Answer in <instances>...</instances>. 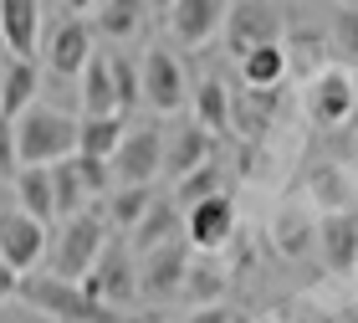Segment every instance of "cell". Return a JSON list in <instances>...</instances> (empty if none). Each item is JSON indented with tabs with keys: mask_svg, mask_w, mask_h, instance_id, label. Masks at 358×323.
<instances>
[{
	"mask_svg": "<svg viewBox=\"0 0 358 323\" xmlns=\"http://www.w3.org/2000/svg\"><path fill=\"white\" fill-rule=\"evenodd\" d=\"M231 236H236V200L225 190L185 211V241L194 252H220Z\"/></svg>",
	"mask_w": 358,
	"mask_h": 323,
	"instance_id": "11",
	"label": "cell"
},
{
	"mask_svg": "<svg viewBox=\"0 0 358 323\" xmlns=\"http://www.w3.org/2000/svg\"><path fill=\"white\" fill-rule=\"evenodd\" d=\"M338 6H358V0H338Z\"/></svg>",
	"mask_w": 358,
	"mask_h": 323,
	"instance_id": "40",
	"label": "cell"
},
{
	"mask_svg": "<svg viewBox=\"0 0 358 323\" xmlns=\"http://www.w3.org/2000/svg\"><path fill=\"white\" fill-rule=\"evenodd\" d=\"M21 272H15L10 262H6V256H0V303H10V298H21Z\"/></svg>",
	"mask_w": 358,
	"mask_h": 323,
	"instance_id": "35",
	"label": "cell"
},
{
	"mask_svg": "<svg viewBox=\"0 0 358 323\" xmlns=\"http://www.w3.org/2000/svg\"><path fill=\"white\" fill-rule=\"evenodd\" d=\"M83 144V113H62L52 103H31L21 118H15V149H21V165H62V159L77 154Z\"/></svg>",
	"mask_w": 358,
	"mask_h": 323,
	"instance_id": "2",
	"label": "cell"
},
{
	"mask_svg": "<svg viewBox=\"0 0 358 323\" xmlns=\"http://www.w3.org/2000/svg\"><path fill=\"white\" fill-rule=\"evenodd\" d=\"M164 15H169V36L179 46H205L231 21V0H174Z\"/></svg>",
	"mask_w": 358,
	"mask_h": 323,
	"instance_id": "9",
	"label": "cell"
},
{
	"mask_svg": "<svg viewBox=\"0 0 358 323\" xmlns=\"http://www.w3.org/2000/svg\"><path fill=\"white\" fill-rule=\"evenodd\" d=\"M282 36V15H276V6H266V0H236L231 6V21H225V41H231L236 62L256 52V46H266Z\"/></svg>",
	"mask_w": 358,
	"mask_h": 323,
	"instance_id": "10",
	"label": "cell"
},
{
	"mask_svg": "<svg viewBox=\"0 0 358 323\" xmlns=\"http://www.w3.org/2000/svg\"><path fill=\"white\" fill-rule=\"evenodd\" d=\"M276 241H282L287 252H302V241H307V226H297V221L287 226V221H282V226H276Z\"/></svg>",
	"mask_w": 358,
	"mask_h": 323,
	"instance_id": "36",
	"label": "cell"
},
{
	"mask_svg": "<svg viewBox=\"0 0 358 323\" xmlns=\"http://www.w3.org/2000/svg\"><path fill=\"white\" fill-rule=\"evenodd\" d=\"M241 77H246V88H276L287 77L282 41H266V46H256V52H246L241 57Z\"/></svg>",
	"mask_w": 358,
	"mask_h": 323,
	"instance_id": "25",
	"label": "cell"
},
{
	"mask_svg": "<svg viewBox=\"0 0 358 323\" xmlns=\"http://www.w3.org/2000/svg\"><path fill=\"white\" fill-rule=\"evenodd\" d=\"M36 92H41V67L31 57H6V67H0V118L15 123L31 103H41Z\"/></svg>",
	"mask_w": 358,
	"mask_h": 323,
	"instance_id": "15",
	"label": "cell"
},
{
	"mask_svg": "<svg viewBox=\"0 0 358 323\" xmlns=\"http://www.w3.org/2000/svg\"><path fill=\"white\" fill-rule=\"evenodd\" d=\"M77 108L83 113H118V83H113V57L92 52V62L77 77Z\"/></svg>",
	"mask_w": 358,
	"mask_h": 323,
	"instance_id": "19",
	"label": "cell"
},
{
	"mask_svg": "<svg viewBox=\"0 0 358 323\" xmlns=\"http://www.w3.org/2000/svg\"><path fill=\"white\" fill-rule=\"evenodd\" d=\"M220 287H225V282H220V272H194V267H189V282H185V293H189L194 303H210V298H220Z\"/></svg>",
	"mask_w": 358,
	"mask_h": 323,
	"instance_id": "34",
	"label": "cell"
},
{
	"mask_svg": "<svg viewBox=\"0 0 358 323\" xmlns=\"http://www.w3.org/2000/svg\"><path fill=\"white\" fill-rule=\"evenodd\" d=\"M169 6H174V0H154V11H169Z\"/></svg>",
	"mask_w": 358,
	"mask_h": 323,
	"instance_id": "39",
	"label": "cell"
},
{
	"mask_svg": "<svg viewBox=\"0 0 358 323\" xmlns=\"http://www.w3.org/2000/svg\"><path fill=\"white\" fill-rule=\"evenodd\" d=\"M77 170H83V185L87 195H113V159H92V154H77Z\"/></svg>",
	"mask_w": 358,
	"mask_h": 323,
	"instance_id": "30",
	"label": "cell"
},
{
	"mask_svg": "<svg viewBox=\"0 0 358 323\" xmlns=\"http://www.w3.org/2000/svg\"><path fill=\"white\" fill-rule=\"evenodd\" d=\"M358 108V92H353V77L348 72H317L313 77V88H307V118L322 123V128H333V123H343L348 113Z\"/></svg>",
	"mask_w": 358,
	"mask_h": 323,
	"instance_id": "13",
	"label": "cell"
},
{
	"mask_svg": "<svg viewBox=\"0 0 358 323\" xmlns=\"http://www.w3.org/2000/svg\"><path fill=\"white\" fill-rule=\"evenodd\" d=\"M41 0H0V46L10 57H36L41 46Z\"/></svg>",
	"mask_w": 358,
	"mask_h": 323,
	"instance_id": "14",
	"label": "cell"
},
{
	"mask_svg": "<svg viewBox=\"0 0 358 323\" xmlns=\"http://www.w3.org/2000/svg\"><path fill=\"white\" fill-rule=\"evenodd\" d=\"M333 41L348 62H358V6H343L333 15Z\"/></svg>",
	"mask_w": 358,
	"mask_h": 323,
	"instance_id": "31",
	"label": "cell"
},
{
	"mask_svg": "<svg viewBox=\"0 0 358 323\" xmlns=\"http://www.w3.org/2000/svg\"><path fill=\"white\" fill-rule=\"evenodd\" d=\"M113 57V83H118V113H134L143 103V62L128 52H108Z\"/></svg>",
	"mask_w": 358,
	"mask_h": 323,
	"instance_id": "26",
	"label": "cell"
},
{
	"mask_svg": "<svg viewBox=\"0 0 358 323\" xmlns=\"http://www.w3.org/2000/svg\"><path fill=\"white\" fill-rule=\"evenodd\" d=\"M220 180H225V170L210 159V165H200V170H189L185 180H179V190H174V200H179V211H189V205H200V200H210V195H220Z\"/></svg>",
	"mask_w": 358,
	"mask_h": 323,
	"instance_id": "27",
	"label": "cell"
},
{
	"mask_svg": "<svg viewBox=\"0 0 358 323\" xmlns=\"http://www.w3.org/2000/svg\"><path fill=\"white\" fill-rule=\"evenodd\" d=\"M189 241H164L154 252H138V293L149 303H164V298H179L189 282Z\"/></svg>",
	"mask_w": 358,
	"mask_h": 323,
	"instance_id": "6",
	"label": "cell"
},
{
	"mask_svg": "<svg viewBox=\"0 0 358 323\" xmlns=\"http://www.w3.org/2000/svg\"><path fill=\"white\" fill-rule=\"evenodd\" d=\"M113 241V221L103 211H77L62 221V236L52 241V272L67 282H83L92 262L103 256V247Z\"/></svg>",
	"mask_w": 358,
	"mask_h": 323,
	"instance_id": "3",
	"label": "cell"
},
{
	"mask_svg": "<svg viewBox=\"0 0 358 323\" xmlns=\"http://www.w3.org/2000/svg\"><path fill=\"white\" fill-rule=\"evenodd\" d=\"M21 170V149H15V123L0 118V180H15Z\"/></svg>",
	"mask_w": 358,
	"mask_h": 323,
	"instance_id": "33",
	"label": "cell"
},
{
	"mask_svg": "<svg viewBox=\"0 0 358 323\" xmlns=\"http://www.w3.org/2000/svg\"><path fill=\"white\" fill-rule=\"evenodd\" d=\"M46 252H52L46 247V221H36L31 211H21V205H6V211H0V256H6L21 277H31L41 262H52Z\"/></svg>",
	"mask_w": 358,
	"mask_h": 323,
	"instance_id": "7",
	"label": "cell"
},
{
	"mask_svg": "<svg viewBox=\"0 0 358 323\" xmlns=\"http://www.w3.org/2000/svg\"><path fill=\"white\" fill-rule=\"evenodd\" d=\"M149 11H154V0H97L92 26L108 41H134L143 31V21H149Z\"/></svg>",
	"mask_w": 358,
	"mask_h": 323,
	"instance_id": "20",
	"label": "cell"
},
{
	"mask_svg": "<svg viewBox=\"0 0 358 323\" xmlns=\"http://www.w3.org/2000/svg\"><path fill=\"white\" fill-rule=\"evenodd\" d=\"M271 113H276V88H251V92H241V98H236V123H241V134H262Z\"/></svg>",
	"mask_w": 358,
	"mask_h": 323,
	"instance_id": "29",
	"label": "cell"
},
{
	"mask_svg": "<svg viewBox=\"0 0 358 323\" xmlns=\"http://www.w3.org/2000/svg\"><path fill=\"white\" fill-rule=\"evenodd\" d=\"M236 323H251V318H236Z\"/></svg>",
	"mask_w": 358,
	"mask_h": 323,
	"instance_id": "41",
	"label": "cell"
},
{
	"mask_svg": "<svg viewBox=\"0 0 358 323\" xmlns=\"http://www.w3.org/2000/svg\"><path fill=\"white\" fill-rule=\"evenodd\" d=\"M159 170H164V134L154 123L128 128V139L113 154V180L118 185H154Z\"/></svg>",
	"mask_w": 358,
	"mask_h": 323,
	"instance_id": "8",
	"label": "cell"
},
{
	"mask_svg": "<svg viewBox=\"0 0 358 323\" xmlns=\"http://www.w3.org/2000/svg\"><path fill=\"white\" fill-rule=\"evenodd\" d=\"M10 190H15V205L31 211L36 221L52 226L62 216L57 211V174H52V165H21V170H15V180H10Z\"/></svg>",
	"mask_w": 358,
	"mask_h": 323,
	"instance_id": "16",
	"label": "cell"
},
{
	"mask_svg": "<svg viewBox=\"0 0 358 323\" xmlns=\"http://www.w3.org/2000/svg\"><path fill=\"white\" fill-rule=\"evenodd\" d=\"M154 185H113V195H108V221H113V231H134V226L149 216V205H154Z\"/></svg>",
	"mask_w": 358,
	"mask_h": 323,
	"instance_id": "24",
	"label": "cell"
},
{
	"mask_svg": "<svg viewBox=\"0 0 358 323\" xmlns=\"http://www.w3.org/2000/svg\"><path fill=\"white\" fill-rule=\"evenodd\" d=\"M62 6H67L72 15H83V11H97V0H62Z\"/></svg>",
	"mask_w": 358,
	"mask_h": 323,
	"instance_id": "38",
	"label": "cell"
},
{
	"mask_svg": "<svg viewBox=\"0 0 358 323\" xmlns=\"http://www.w3.org/2000/svg\"><path fill=\"white\" fill-rule=\"evenodd\" d=\"M123 139H128V113H83V144H77V154L113 159Z\"/></svg>",
	"mask_w": 358,
	"mask_h": 323,
	"instance_id": "22",
	"label": "cell"
},
{
	"mask_svg": "<svg viewBox=\"0 0 358 323\" xmlns=\"http://www.w3.org/2000/svg\"><path fill=\"white\" fill-rule=\"evenodd\" d=\"M21 303L52 323H149V318L118 308V303L97 298L87 282H67L57 272H31L21 282Z\"/></svg>",
	"mask_w": 358,
	"mask_h": 323,
	"instance_id": "1",
	"label": "cell"
},
{
	"mask_svg": "<svg viewBox=\"0 0 358 323\" xmlns=\"http://www.w3.org/2000/svg\"><path fill=\"white\" fill-rule=\"evenodd\" d=\"M138 62H143V103H149L154 113H164V118H169V113H179V108L194 98L189 77H185V62H179L164 41L149 46Z\"/></svg>",
	"mask_w": 358,
	"mask_h": 323,
	"instance_id": "4",
	"label": "cell"
},
{
	"mask_svg": "<svg viewBox=\"0 0 358 323\" xmlns=\"http://www.w3.org/2000/svg\"><path fill=\"white\" fill-rule=\"evenodd\" d=\"M52 174H57V211H62V221H67V216H77L87 205V185H83V170H77V154L62 159V165H52Z\"/></svg>",
	"mask_w": 358,
	"mask_h": 323,
	"instance_id": "28",
	"label": "cell"
},
{
	"mask_svg": "<svg viewBox=\"0 0 358 323\" xmlns=\"http://www.w3.org/2000/svg\"><path fill=\"white\" fill-rule=\"evenodd\" d=\"M210 144H215V134H210L205 123H179L169 134V144H164V174L185 180L189 170L210 165Z\"/></svg>",
	"mask_w": 358,
	"mask_h": 323,
	"instance_id": "17",
	"label": "cell"
},
{
	"mask_svg": "<svg viewBox=\"0 0 358 323\" xmlns=\"http://www.w3.org/2000/svg\"><path fill=\"white\" fill-rule=\"evenodd\" d=\"M338 174H343V170H328V165H322V170L313 174V195H317L322 205L333 200V211H343V205H348V185L338 180Z\"/></svg>",
	"mask_w": 358,
	"mask_h": 323,
	"instance_id": "32",
	"label": "cell"
},
{
	"mask_svg": "<svg viewBox=\"0 0 358 323\" xmlns=\"http://www.w3.org/2000/svg\"><path fill=\"white\" fill-rule=\"evenodd\" d=\"M87 62H92V26L83 15L57 21L52 36H46V67H52V77H83Z\"/></svg>",
	"mask_w": 358,
	"mask_h": 323,
	"instance_id": "12",
	"label": "cell"
},
{
	"mask_svg": "<svg viewBox=\"0 0 358 323\" xmlns=\"http://www.w3.org/2000/svg\"><path fill=\"white\" fill-rule=\"evenodd\" d=\"M189 323H236V313H225L220 303H210V308H200V313H194Z\"/></svg>",
	"mask_w": 358,
	"mask_h": 323,
	"instance_id": "37",
	"label": "cell"
},
{
	"mask_svg": "<svg viewBox=\"0 0 358 323\" xmlns=\"http://www.w3.org/2000/svg\"><path fill=\"white\" fill-rule=\"evenodd\" d=\"M189 103H194V123H205L215 139L236 128V98H231V88H225V83H215V77L194 88V98H189Z\"/></svg>",
	"mask_w": 358,
	"mask_h": 323,
	"instance_id": "23",
	"label": "cell"
},
{
	"mask_svg": "<svg viewBox=\"0 0 358 323\" xmlns=\"http://www.w3.org/2000/svg\"><path fill=\"white\" fill-rule=\"evenodd\" d=\"M83 282L92 287L97 298L118 303V308H128L134 298H143V293H138V252L123 241V231H118V236H113L108 247H103V256L92 262V272H87Z\"/></svg>",
	"mask_w": 358,
	"mask_h": 323,
	"instance_id": "5",
	"label": "cell"
},
{
	"mask_svg": "<svg viewBox=\"0 0 358 323\" xmlns=\"http://www.w3.org/2000/svg\"><path fill=\"white\" fill-rule=\"evenodd\" d=\"M179 231H185L179 200H154L149 216H143L134 231H128V247H134V252H154V247H164V241H174Z\"/></svg>",
	"mask_w": 358,
	"mask_h": 323,
	"instance_id": "21",
	"label": "cell"
},
{
	"mask_svg": "<svg viewBox=\"0 0 358 323\" xmlns=\"http://www.w3.org/2000/svg\"><path fill=\"white\" fill-rule=\"evenodd\" d=\"M317 241H322V256H328V267L333 272H353L358 262V216L348 211H328L317 226Z\"/></svg>",
	"mask_w": 358,
	"mask_h": 323,
	"instance_id": "18",
	"label": "cell"
}]
</instances>
